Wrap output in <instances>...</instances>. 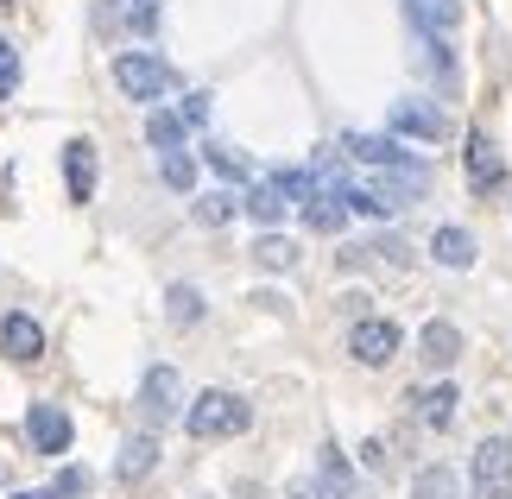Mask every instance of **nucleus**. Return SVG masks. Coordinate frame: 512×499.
<instances>
[{"mask_svg":"<svg viewBox=\"0 0 512 499\" xmlns=\"http://www.w3.org/2000/svg\"><path fill=\"white\" fill-rule=\"evenodd\" d=\"M114 89H121L127 102H159V95L177 89V70L159 51H121L114 57Z\"/></svg>","mask_w":512,"mask_h":499,"instance_id":"f257e3e1","label":"nucleus"},{"mask_svg":"<svg viewBox=\"0 0 512 499\" xmlns=\"http://www.w3.org/2000/svg\"><path fill=\"white\" fill-rule=\"evenodd\" d=\"M253 424V411H247V398L241 392H203L196 405L184 411V430L196 436V443H215V436H241Z\"/></svg>","mask_w":512,"mask_h":499,"instance_id":"f03ea898","label":"nucleus"},{"mask_svg":"<svg viewBox=\"0 0 512 499\" xmlns=\"http://www.w3.org/2000/svg\"><path fill=\"white\" fill-rule=\"evenodd\" d=\"M468 481H475V499H512V436H487L468 462Z\"/></svg>","mask_w":512,"mask_h":499,"instance_id":"7ed1b4c3","label":"nucleus"},{"mask_svg":"<svg viewBox=\"0 0 512 499\" xmlns=\"http://www.w3.org/2000/svg\"><path fill=\"white\" fill-rule=\"evenodd\" d=\"M399 342L405 335H399V323H386V316H361V323L348 329V354L361 367H386L392 354H399Z\"/></svg>","mask_w":512,"mask_h":499,"instance_id":"20e7f679","label":"nucleus"},{"mask_svg":"<svg viewBox=\"0 0 512 499\" xmlns=\"http://www.w3.org/2000/svg\"><path fill=\"white\" fill-rule=\"evenodd\" d=\"M342 152L354 158V165H367V171H399V165H418L405 146H399V133H348L342 139Z\"/></svg>","mask_w":512,"mask_h":499,"instance_id":"39448f33","label":"nucleus"},{"mask_svg":"<svg viewBox=\"0 0 512 499\" xmlns=\"http://www.w3.org/2000/svg\"><path fill=\"white\" fill-rule=\"evenodd\" d=\"M177 405H184V379H177V367H146V379H140V411H146V424H165V417H177Z\"/></svg>","mask_w":512,"mask_h":499,"instance_id":"423d86ee","label":"nucleus"},{"mask_svg":"<svg viewBox=\"0 0 512 499\" xmlns=\"http://www.w3.org/2000/svg\"><path fill=\"white\" fill-rule=\"evenodd\" d=\"M462 165H468V184H475L481 196L506 184V158H500V146H494L487 133H468V139H462Z\"/></svg>","mask_w":512,"mask_h":499,"instance_id":"0eeeda50","label":"nucleus"},{"mask_svg":"<svg viewBox=\"0 0 512 499\" xmlns=\"http://www.w3.org/2000/svg\"><path fill=\"white\" fill-rule=\"evenodd\" d=\"M0 354H7V361H38V354H45V329H38L26 310L0 316Z\"/></svg>","mask_w":512,"mask_h":499,"instance_id":"6e6552de","label":"nucleus"},{"mask_svg":"<svg viewBox=\"0 0 512 499\" xmlns=\"http://www.w3.org/2000/svg\"><path fill=\"white\" fill-rule=\"evenodd\" d=\"M26 436H32V449L38 455H64L70 449V417L57 411V405H32V417H26Z\"/></svg>","mask_w":512,"mask_h":499,"instance_id":"1a4fd4ad","label":"nucleus"},{"mask_svg":"<svg viewBox=\"0 0 512 499\" xmlns=\"http://www.w3.org/2000/svg\"><path fill=\"white\" fill-rule=\"evenodd\" d=\"M392 133H399V139H443L449 127H443V114L430 108V102L405 95V102H392Z\"/></svg>","mask_w":512,"mask_h":499,"instance_id":"9d476101","label":"nucleus"},{"mask_svg":"<svg viewBox=\"0 0 512 499\" xmlns=\"http://www.w3.org/2000/svg\"><path fill=\"white\" fill-rule=\"evenodd\" d=\"M418 361L424 367H456L462 361V329L443 323V316H437V323H424L418 329Z\"/></svg>","mask_w":512,"mask_h":499,"instance_id":"9b49d317","label":"nucleus"},{"mask_svg":"<svg viewBox=\"0 0 512 499\" xmlns=\"http://www.w3.org/2000/svg\"><path fill=\"white\" fill-rule=\"evenodd\" d=\"M405 19L430 38H449L462 26V0H405Z\"/></svg>","mask_w":512,"mask_h":499,"instance_id":"f8f14e48","label":"nucleus"},{"mask_svg":"<svg viewBox=\"0 0 512 499\" xmlns=\"http://www.w3.org/2000/svg\"><path fill=\"white\" fill-rule=\"evenodd\" d=\"M64 184H70V203H89L95 196V146L89 139H70L64 146Z\"/></svg>","mask_w":512,"mask_h":499,"instance_id":"ddd939ff","label":"nucleus"},{"mask_svg":"<svg viewBox=\"0 0 512 499\" xmlns=\"http://www.w3.org/2000/svg\"><path fill=\"white\" fill-rule=\"evenodd\" d=\"M152 462H159V436H152V430H133L127 443H121V462H114V474L133 487V481H146V474H152Z\"/></svg>","mask_w":512,"mask_h":499,"instance_id":"4468645a","label":"nucleus"},{"mask_svg":"<svg viewBox=\"0 0 512 499\" xmlns=\"http://www.w3.org/2000/svg\"><path fill=\"white\" fill-rule=\"evenodd\" d=\"M430 253H437V266L468 272V266H475V234H468V228H437V234H430Z\"/></svg>","mask_w":512,"mask_h":499,"instance_id":"2eb2a0df","label":"nucleus"},{"mask_svg":"<svg viewBox=\"0 0 512 499\" xmlns=\"http://www.w3.org/2000/svg\"><path fill=\"white\" fill-rule=\"evenodd\" d=\"M298 209H304V228H317V234H336L348 222V203H342V196H329V190H310Z\"/></svg>","mask_w":512,"mask_h":499,"instance_id":"dca6fc26","label":"nucleus"},{"mask_svg":"<svg viewBox=\"0 0 512 499\" xmlns=\"http://www.w3.org/2000/svg\"><path fill=\"white\" fill-rule=\"evenodd\" d=\"M285 203H291V196L266 177V184H253V190H247V203H241V209H247L260 228H279V222H285Z\"/></svg>","mask_w":512,"mask_h":499,"instance_id":"f3484780","label":"nucleus"},{"mask_svg":"<svg viewBox=\"0 0 512 499\" xmlns=\"http://www.w3.org/2000/svg\"><path fill=\"white\" fill-rule=\"evenodd\" d=\"M146 146H152V152H184V114L152 108V114H146Z\"/></svg>","mask_w":512,"mask_h":499,"instance_id":"a211bd4d","label":"nucleus"},{"mask_svg":"<svg viewBox=\"0 0 512 499\" xmlns=\"http://www.w3.org/2000/svg\"><path fill=\"white\" fill-rule=\"evenodd\" d=\"M456 405H462L456 386H430V392L418 398V417H424L430 430H449V424H456Z\"/></svg>","mask_w":512,"mask_h":499,"instance_id":"6ab92c4d","label":"nucleus"},{"mask_svg":"<svg viewBox=\"0 0 512 499\" xmlns=\"http://www.w3.org/2000/svg\"><path fill=\"white\" fill-rule=\"evenodd\" d=\"M411 499H462L456 468H424L418 481H411Z\"/></svg>","mask_w":512,"mask_h":499,"instance_id":"aec40b11","label":"nucleus"},{"mask_svg":"<svg viewBox=\"0 0 512 499\" xmlns=\"http://www.w3.org/2000/svg\"><path fill=\"white\" fill-rule=\"evenodd\" d=\"M190 215H196L203 228H222V222H234V215H241V203H234L228 190H209V196H196V203H190Z\"/></svg>","mask_w":512,"mask_h":499,"instance_id":"412c9836","label":"nucleus"},{"mask_svg":"<svg viewBox=\"0 0 512 499\" xmlns=\"http://www.w3.org/2000/svg\"><path fill=\"white\" fill-rule=\"evenodd\" d=\"M159 177H165L177 196H190L196 190V158L190 152H159Z\"/></svg>","mask_w":512,"mask_h":499,"instance_id":"4be33fe9","label":"nucleus"},{"mask_svg":"<svg viewBox=\"0 0 512 499\" xmlns=\"http://www.w3.org/2000/svg\"><path fill=\"white\" fill-rule=\"evenodd\" d=\"M165 304H171V323H177V329L203 323V291H196V285H171V291H165Z\"/></svg>","mask_w":512,"mask_h":499,"instance_id":"5701e85b","label":"nucleus"},{"mask_svg":"<svg viewBox=\"0 0 512 499\" xmlns=\"http://www.w3.org/2000/svg\"><path fill=\"white\" fill-rule=\"evenodd\" d=\"M253 259H260L266 272H291V266H298V247H291V241H279V234H266V241L253 247Z\"/></svg>","mask_w":512,"mask_h":499,"instance_id":"b1692460","label":"nucleus"},{"mask_svg":"<svg viewBox=\"0 0 512 499\" xmlns=\"http://www.w3.org/2000/svg\"><path fill=\"white\" fill-rule=\"evenodd\" d=\"M323 487L336 493V499L354 493V474H348V462H342V449H323Z\"/></svg>","mask_w":512,"mask_h":499,"instance_id":"393cba45","label":"nucleus"},{"mask_svg":"<svg viewBox=\"0 0 512 499\" xmlns=\"http://www.w3.org/2000/svg\"><path fill=\"white\" fill-rule=\"evenodd\" d=\"M159 13H165V0H121V19L133 32H152L159 26Z\"/></svg>","mask_w":512,"mask_h":499,"instance_id":"a878e982","label":"nucleus"},{"mask_svg":"<svg viewBox=\"0 0 512 499\" xmlns=\"http://www.w3.org/2000/svg\"><path fill=\"white\" fill-rule=\"evenodd\" d=\"M13 89H19V51L7 45V38H0V102H7Z\"/></svg>","mask_w":512,"mask_h":499,"instance_id":"bb28decb","label":"nucleus"},{"mask_svg":"<svg viewBox=\"0 0 512 499\" xmlns=\"http://www.w3.org/2000/svg\"><path fill=\"white\" fill-rule=\"evenodd\" d=\"M209 165L222 171V177H247V158L234 152V146H209Z\"/></svg>","mask_w":512,"mask_h":499,"instance_id":"cd10ccee","label":"nucleus"},{"mask_svg":"<svg viewBox=\"0 0 512 499\" xmlns=\"http://www.w3.org/2000/svg\"><path fill=\"white\" fill-rule=\"evenodd\" d=\"M83 487H89V474L83 468H64V474H57V487H51V499H76Z\"/></svg>","mask_w":512,"mask_h":499,"instance_id":"c85d7f7f","label":"nucleus"},{"mask_svg":"<svg viewBox=\"0 0 512 499\" xmlns=\"http://www.w3.org/2000/svg\"><path fill=\"white\" fill-rule=\"evenodd\" d=\"M177 114H184V127H203V121H209V95H203V89L184 95V108H177Z\"/></svg>","mask_w":512,"mask_h":499,"instance_id":"c756f323","label":"nucleus"},{"mask_svg":"<svg viewBox=\"0 0 512 499\" xmlns=\"http://www.w3.org/2000/svg\"><path fill=\"white\" fill-rule=\"evenodd\" d=\"M285 499H323V487H310V481H298V487H291Z\"/></svg>","mask_w":512,"mask_h":499,"instance_id":"7c9ffc66","label":"nucleus"},{"mask_svg":"<svg viewBox=\"0 0 512 499\" xmlns=\"http://www.w3.org/2000/svg\"><path fill=\"white\" fill-rule=\"evenodd\" d=\"M13 499H51V493H13Z\"/></svg>","mask_w":512,"mask_h":499,"instance_id":"2f4dec72","label":"nucleus"},{"mask_svg":"<svg viewBox=\"0 0 512 499\" xmlns=\"http://www.w3.org/2000/svg\"><path fill=\"white\" fill-rule=\"evenodd\" d=\"M0 7H13V0H0Z\"/></svg>","mask_w":512,"mask_h":499,"instance_id":"473e14b6","label":"nucleus"}]
</instances>
